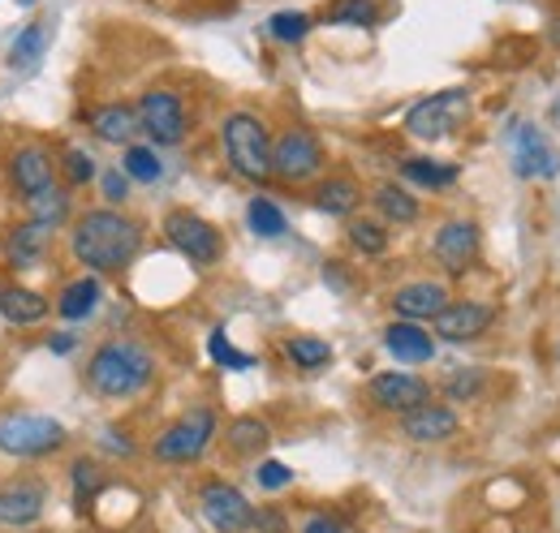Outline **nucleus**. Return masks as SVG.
Listing matches in <instances>:
<instances>
[{
    "mask_svg": "<svg viewBox=\"0 0 560 533\" xmlns=\"http://www.w3.org/2000/svg\"><path fill=\"white\" fill-rule=\"evenodd\" d=\"M324 22H332V26H375L380 22V4L375 0H332Z\"/></svg>",
    "mask_w": 560,
    "mask_h": 533,
    "instance_id": "f704fd0d",
    "label": "nucleus"
},
{
    "mask_svg": "<svg viewBox=\"0 0 560 533\" xmlns=\"http://www.w3.org/2000/svg\"><path fill=\"white\" fill-rule=\"evenodd\" d=\"M552 44H557V48H560V17H557V22H552Z\"/></svg>",
    "mask_w": 560,
    "mask_h": 533,
    "instance_id": "49530a36",
    "label": "nucleus"
},
{
    "mask_svg": "<svg viewBox=\"0 0 560 533\" xmlns=\"http://www.w3.org/2000/svg\"><path fill=\"white\" fill-rule=\"evenodd\" d=\"M142 250V224L126 215L121 206H91L73 220L70 228V254L91 275H113L139 259Z\"/></svg>",
    "mask_w": 560,
    "mask_h": 533,
    "instance_id": "f257e3e1",
    "label": "nucleus"
},
{
    "mask_svg": "<svg viewBox=\"0 0 560 533\" xmlns=\"http://www.w3.org/2000/svg\"><path fill=\"white\" fill-rule=\"evenodd\" d=\"M397 430H401V439H410V443H448V439L462 430V417H457L453 404L427 400V404H419V408L401 413Z\"/></svg>",
    "mask_w": 560,
    "mask_h": 533,
    "instance_id": "2eb2a0df",
    "label": "nucleus"
},
{
    "mask_svg": "<svg viewBox=\"0 0 560 533\" xmlns=\"http://www.w3.org/2000/svg\"><path fill=\"white\" fill-rule=\"evenodd\" d=\"M552 121H557V126H560V99H557V104H552Z\"/></svg>",
    "mask_w": 560,
    "mask_h": 533,
    "instance_id": "de8ad7c7",
    "label": "nucleus"
},
{
    "mask_svg": "<svg viewBox=\"0 0 560 533\" xmlns=\"http://www.w3.org/2000/svg\"><path fill=\"white\" fill-rule=\"evenodd\" d=\"M346 237H350L353 250L366 254V259H380V254L388 250V228H384L380 220H366V215H350Z\"/></svg>",
    "mask_w": 560,
    "mask_h": 533,
    "instance_id": "473e14b6",
    "label": "nucleus"
},
{
    "mask_svg": "<svg viewBox=\"0 0 560 533\" xmlns=\"http://www.w3.org/2000/svg\"><path fill=\"white\" fill-rule=\"evenodd\" d=\"M100 443H104V452H113V457H135L130 435H117V426H104V430H100Z\"/></svg>",
    "mask_w": 560,
    "mask_h": 533,
    "instance_id": "c03bdc74",
    "label": "nucleus"
},
{
    "mask_svg": "<svg viewBox=\"0 0 560 533\" xmlns=\"http://www.w3.org/2000/svg\"><path fill=\"white\" fill-rule=\"evenodd\" d=\"M448 306V288L440 280H410L393 293V310L397 319L406 323H422V319H435L440 310Z\"/></svg>",
    "mask_w": 560,
    "mask_h": 533,
    "instance_id": "6ab92c4d",
    "label": "nucleus"
},
{
    "mask_svg": "<svg viewBox=\"0 0 560 533\" xmlns=\"http://www.w3.org/2000/svg\"><path fill=\"white\" fill-rule=\"evenodd\" d=\"M246 224H250V233H255V237H268V241H277V237L289 233L284 211H280L272 199H264V194H255V199L246 202Z\"/></svg>",
    "mask_w": 560,
    "mask_h": 533,
    "instance_id": "7c9ffc66",
    "label": "nucleus"
},
{
    "mask_svg": "<svg viewBox=\"0 0 560 533\" xmlns=\"http://www.w3.org/2000/svg\"><path fill=\"white\" fill-rule=\"evenodd\" d=\"M70 430L57 417L44 413H0V457L13 461H48L57 452H66Z\"/></svg>",
    "mask_w": 560,
    "mask_h": 533,
    "instance_id": "20e7f679",
    "label": "nucleus"
},
{
    "mask_svg": "<svg viewBox=\"0 0 560 533\" xmlns=\"http://www.w3.org/2000/svg\"><path fill=\"white\" fill-rule=\"evenodd\" d=\"M250 530L289 533V521H284V512H277V508H255V525H250Z\"/></svg>",
    "mask_w": 560,
    "mask_h": 533,
    "instance_id": "37998d69",
    "label": "nucleus"
},
{
    "mask_svg": "<svg viewBox=\"0 0 560 533\" xmlns=\"http://www.w3.org/2000/svg\"><path fill=\"white\" fill-rule=\"evenodd\" d=\"M371 202H375V211H380V220H384V224H415V220H419V211H422L419 199H415L406 186H397V181L375 186Z\"/></svg>",
    "mask_w": 560,
    "mask_h": 533,
    "instance_id": "cd10ccee",
    "label": "nucleus"
},
{
    "mask_svg": "<svg viewBox=\"0 0 560 533\" xmlns=\"http://www.w3.org/2000/svg\"><path fill=\"white\" fill-rule=\"evenodd\" d=\"M61 173H66V186H73V190H82V186H91L100 177L95 155L86 146H61Z\"/></svg>",
    "mask_w": 560,
    "mask_h": 533,
    "instance_id": "c9c22d12",
    "label": "nucleus"
},
{
    "mask_svg": "<svg viewBox=\"0 0 560 533\" xmlns=\"http://www.w3.org/2000/svg\"><path fill=\"white\" fill-rule=\"evenodd\" d=\"M9 181H13V194H22V199H31L44 186H52L57 181L52 177V151L44 142L13 146V155H9Z\"/></svg>",
    "mask_w": 560,
    "mask_h": 533,
    "instance_id": "dca6fc26",
    "label": "nucleus"
},
{
    "mask_svg": "<svg viewBox=\"0 0 560 533\" xmlns=\"http://www.w3.org/2000/svg\"><path fill=\"white\" fill-rule=\"evenodd\" d=\"M435 335L448 340V344H466V340H479L495 323V310L483 301H448L435 319Z\"/></svg>",
    "mask_w": 560,
    "mask_h": 533,
    "instance_id": "f3484780",
    "label": "nucleus"
},
{
    "mask_svg": "<svg viewBox=\"0 0 560 533\" xmlns=\"http://www.w3.org/2000/svg\"><path fill=\"white\" fill-rule=\"evenodd\" d=\"M401 177L415 186V190H431V194H440V190H448V186H457V164H440V159H427V155H415V159H401Z\"/></svg>",
    "mask_w": 560,
    "mask_h": 533,
    "instance_id": "bb28decb",
    "label": "nucleus"
},
{
    "mask_svg": "<svg viewBox=\"0 0 560 533\" xmlns=\"http://www.w3.org/2000/svg\"><path fill=\"white\" fill-rule=\"evenodd\" d=\"M470 112V91L466 86H448V91H435L419 99L410 112H406V133L419 138V142H440L457 130Z\"/></svg>",
    "mask_w": 560,
    "mask_h": 533,
    "instance_id": "423d86ee",
    "label": "nucleus"
},
{
    "mask_svg": "<svg viewBox=\"0 0 560 533\" xmlns=\"http://www.w3.org/2000/svg\"><path fill=\"white\" fill-rule=\"evenodd\" d=\"M311 202H315V211H324V215L350 220L353 211H358V202H362V190H358L353 177H328V181H319V186L311 190Z\"/></svg>",
    "mask_w": 560,
    "mask_h": 533,
    "instance_id": "a878e982",
    "label": "nucleus"
},
{
    "mask_svg": "<svg viewBox=\"0 0 560 533\" xmlns=\"http://www.w3.org/2000/svg\"><path fill=\"white\" fill-rule=\"evenodd\" d=\"M86 126H91V133H95L100 142L130 146V142H135V133H139V117H135V108H130V104H100V108H91Z\"/></svg>",
    "mask_w": 560,
    "mask_h": 533,
    "instance_id": "b1692460",
    "label": "nucleus"
},
{
    "mask_svg": "<svg viewBox=\"0 0 560 533\" xmlns=\"http://www.w3.org/2000/svg\"><path fill=\"white\" fill-rule=\"evenodd\" d=\"M48 512V486L39 477H9L0 482V525L4 530H35Z\"/></svg>",
    "mask_w": 560,
    "mask_h": 533,
    "instance_id": "ddd939ff",
    "label": "nucleus"
},
{
    "mask_svg": "<svg viewBox=\"0 0 560 533\" xmlns=\"http://www.w3.org/2000/svg\"><path fill=\"white\" fill-rule=\"evenodd\" d=\"M509 151H513V173L522 181H552L560 173V155L552 138L530 126V121H513L509 126Z\"/></svg>",
    "mask_w": 560,
    "mask_h": 533,
    "instance_id": "9b49d317",
    "label": "nucleus"
},
{
    "mask_svg": "<svg viewBox=\"0 0 560 533\" xmlns=\"http://www.w3.org/2000/svg\"><path fill=\"white\" fill-rule=\"evenodd\" d=\"M100 301H104V284H100V275H78L70 280L66 288H61V297H57V315L66 319V323H86L95 310H100Z\"/></svg>",
    "mask_w": 560,
    "mask_h": 533,
    "instance_id": "5701e85b",
    "label": "nucleus"
},
{
    "mask_svg": "<svg viewBox=\"0 0 560 533\" xmlns=\"http://www.w3.org/2000/svg\"><path fill=\"white\" fill-rule=\"evenodd\" d=\"M26 211H31V220H35V224H44L48 233H57L61 224H70L73 220V199H70V190H66V186H57V181H52V186H44L39 194H31V199H26Z\"/></svg>",
    "mask_w": 560,
    "mask_h": 533,
    "instance_id": "393cba45",
    "label": "nucleus"
},
{
    "mask_svg": "<svg viewBox=\"0 0 560 533\" xmlns=\"http://www.w3.org/2000/svg\"><path fill=\"white\" fill-rule=\"evenodd\" d=\"M319 168H324V146L311 130L293 126L272 142V177H280V181L306 186L319 177Z\"/></svg>",
    "mask_w": 560,
    "mask_h": 533,
    "instance_id": "1a4fd4ad",
    "label": "nucleus"
},
{
    "mask_svg": "<svg viewBox=\"0 0 560 533\" xmlns=\"http://www.w3.org/2000/svg\"><path fill=\"white\" fill-rule=\"evenodd\" d=\"M121 173L139 186H155L164 177V159L155 155V146H142V142H130L126 155H121Z\"/></svg>",
    "mask_w": 560,
    "mask_h": 533,
    "instance_id": "2f4dec72",
    "label": "nucleus"
},
{
    "mask_svg": "<svg viewBox=\"0 0 560 533\" xmlns=\"http://www.w3.org/2000/svg\"><path fill=\"white\" fill-rule=\"evenodd\" d=\"M31 533H48V530H31Z\"/></svg>",
    "mask_w": 560,
    "mask_h": 533,
    "instance_id": "8fccbe9b",
    "label": "nucleus"
},
{
    "mask_svg": "<svg viewBox=\"0 0 560 533\" xmlns=\"http://www.w3.org/2000/svg\"><path fill=\"white\" fill-rule=\"evenodd\" d=\"M18 4H35V0H18Z\"/></svg>",
    "mask_w": 560,
    "mask_h": 533,
    "instance_id": "09e8293b",
    "label": "nucleus"
},
{
    "mask_svg": "<svg viewBox=\"0 0 560 533\" xmlns=\"http://www.w3.org/2000/svg\"><path fill=\"white\" fill-rule=\"evenodd\" d=\"M268 31H272V39H280V44H302L311 35V17L298 13V9H284V13L268 17Z\"/></svg>",
    "mask_w": 560,
    "mask_h": 533,
    "instance_id": "58836bf2",
    "label": "nucleus"
},
{
    "mask_svg": "<svg viewBox=\"0 0 560 533\" xmlns=\"http://www.w3.org/2000/svg\"><path fill=\"white\" fill-rule=\"evenodd\" d=\"M48 44H52V22L48 17H35L31 26H22L18 35H13V44H9V69L13 73H35V69L44 66V57H48Z\"/></svg>",
    "mask_w": 560,
    "mask_h": 533,
    "instance_id": "412c9836",
    "label": "nucleus"
},
{
    "mask_svg": "<svg viewBox=\"0 0 560 533\" xmlns=\"http://www.w3.org/2000/svg\"><path fill=\"white\" fill-rule=\"evenodd\" d=\"M155 379V353L135 335H108L86 357V383L104 400H135Z\"/></svg>",
    "mask_w": 560,
    "mask_h": 533,
    "instance_id": "f03ea898",
    "label": "nucleus"
},
{
    "mask_svg": "<svg viewBox=\"0 0 560 533\" xmlns=\"http://www.w3.org/2000/svg\"><path fill=\"white\" fill-rule=\"evenodd\" d=\"M135 117H139V130L155 142V146H177L186 130H190V112H186V99L168 86H151L135 104Z\"/></svg>",
    "mask_w": 560,
    "mask_h": 533,
    "instance_id": "6e6552de",
    "label": "nucleus"
},
{
    "mask_svg": "<svg viewBox=\"0 0 560 533\" xmlns=\"http://www.w3.org/2000/svg\"><path fill=\"white\" fill-rule=\"evenodd\" d=\"M130 177L121 173V168H108V173H100V194H104V202L108 206H121V202L130 199Z\"/></svg>",
    "mask_w": 560,
    "mask_h": 533,
    "instance_id": "ea45409f",
    "label": "nucleus"
},
{
    "mask_svg": "<svg viewBox=\"0 0 560 533\" xmlns=\"http://www.w3.org/2000/svg\"><path fill=\"white\" fill-rule=\"evenodd\" d=\"M483 388H488V375L483 370H453L444 383H440V392L448 400H457V404H466V400H479L483 396Z\"/></svg>",
    "mask_w": 560,
    "mask_h": 533,
    "instance_id": "e433bc0d",
    "label": "nucleus"
},
{
    "mask_svg": "<svg viewBox=\"0 0 560 533\" xmlns=\"http://www.w3.org/2000/svg\"><path fill=\"white\" fill-rule=\"evenodd\" d=\"M215 430H220L215 408L195 404L190 413H182V417L151 443V457H155V465H195V461L211 448Z\"/></svg>",
    "mask_w": 560,
    "mask_h": 533,
    "instance_id": "39448f33",
    "label": "nucleus"
},
{
    "mask_svg": "<svg viewBox=\"0 0 560 533\" xmlns=\"http://www.w3.org/2000/svg\"><path fill=\"white\" fill-rule=\"evenodd\" d=\"M208 353L220 370H250V366H255V357H250V353H242V348H233V344H229L224 328H215V332L208 335Z\"/></svg>",
    "mask_w": 560,
    "mask_h": 533,
    "instance_id": "4c0bfd02",
    "label": "nucleus"
},
{
    "mask_svg": "<svg viewBox=\"0 0 560 533\" xmlns=\"http://www.w3.org/2000/svg\"><path fill=\"white\" fill-rule=\"evenodd\" d=\"M52 315V301L31 284H0V319L9 328H35Z\"/></svg>",
    "mask_w": 560,
    "mask_h": 533,
    "instance_id": "aec40b11",
    "label": "nucleus"
},
{
    "mask_svg": "<svg viewBox=\"0 0 560 533\" xmlns=\"http://www.w3.org/2000/svg\"><path fill=\"white\" fill-rule=\"evenodd\" d=\"M48 348H52L57 357H66V353H73V348H78V335H73V332H52V335H48Z\"/></svg>",
    "mask_w": 560,
    "mask_h": 533,
    "instance_id": "a18cd8bd",
    "label": "nucleus"
},
{
    "mask_svg": "<svg viewBox=\"0 0 560 533\" xmlns=\"http://www.w3.org/2000/svg\"><path fill=\"white\" fill-rule=\"evenodd\" d=\"M255 482H259L264 490H284V486L293 482V469L284 465V461H259V465H255Z\"/></svg>",
    "mask_w": 560,
    "mask_h": 533,
    "instance_id": "a19ab883",
    "label": "nucleus"
},
{
    "mask_svg": "<svg viewBox=\"0 0 560 533\" xmlns=\"http://www.w3.org/2000/svg\"><path fill=\"white\" fill-rule=\"evenodd\" d=\"M284 362L293 370H324L332 366V344L319 335H289L284 340Z\"/></svg>",
    "mask_w": 560,
    "mask_h": 533,
    "instance_id": "c85d7f7f",
    "label": "nucleus"
},
{
    "mask_svg": "<svg viewBox=\"0 0 560 533\" xmlns=\"http://www.w3.org/2000/svg\"><path fill=\"white\" fill-rule=\"evenodd\" d=\"M366 400L375 408L401 417V413H410V408H419V404L431 400V383L419 379V375H410V370H384V375H375L366 383Z\"/></svg>",
    "mask_w": 560,
    "mask_h": 533,
    "instance_id": "4468645a",
    "label": "nucleus"
},
{
    "mask_svg": "<svg viewBox=\"0 0 560 533\" xmlns=\"http://www.w3.org/2000/svg\"><path fill=\"white\" fill-rule=\"evenodd\" d=\"M199 512L215 533H250L255 525V504L224 477H208L199 486Z\"/></svg>",
    "mask_w": 560,
    "mask_h": 533,
    "instance_id": "9d476101",
    "label": "nucleus"
},
{
    "mask_svg": "<svg viewBox=\"0 0 560 533\" xmlns=\"http://www.w3.org/2000/svg\"><path fill=\"white\" fill-rule=\"evenodd\" d=\"M268 439H272V430H268L264 417H237V422L224 430V443H229L233 457H259V452L268 448Z\"/></svg>",
    "mask_w": 560,
    "mask_h": 533,
    "instance_id": "c756f323",
    "label": "nucleus"
},
{
    "mask_svg": "<svg viewBox=\"0 0 560 533\" xmlns=\"http://www.w3.org/2000/svg\"><path fill=\"white\" fill-rule=\"evenodd\" d=\"M70 486H73V499L91 504V499H100L108 490V473H104V465L95 457H78L70 465Z\"/></svg>",
    "mask_w": 560,
    "mask_h": 533,
    "instance_id": "72a5a7b5",
    "label": "nucleus"
},
{
    "mask_svg": "<svg viewBox=\"0 0 560 533\" xmlns=\"http://www.w3.org/2000/svg\"><path fill=\"white\" fill-rule=\"evenodd\" d=\"M164 241H168L182 259H190L195 266H215L224 259V237H220V228L208 224L203 215L186 211V206H177V211L164 215Z\"/></svg>",
    "mask_w": 560,
    "mask_h": 533,
    "instance_id": "0eeeda50",
    "label": "nucleus"
},
{
    "mask_svg": "<svg viewBox=\"0 0 560 533\" xmlns=\"http://www.w3.org/2000/svg\"><path fill=\"white\" fill-rule=\"evenodd\" d=\"M220 146H224V159L237 177H246L250 186H268L272 181V138H268V126L237 108L220 121Z\"/></svg>",
    "mask_w": 560,
    "mask_h": 533,
    "instance_id": "7ed1b4c3",
    "label": "nucleus"
},
{
    "mask_svg": "<svg viewBox=\"0 0 560 533\" xmlns=\"http://www.w3.org/2000/svg\"><path fill=\"white\" fill-rule=\"evenodd\" d=\"M384 348L397 357V362H410V366H422L435 357V335L419 328V323H406V319H393L384 328Z\"/></svg>",
    "mask_w": 560,
    "mask_h": 533,
    "instance_id": "4be33fe9",
    "label": "nucleus"
},
{
    "mask_svg": "<svg viewBox=\"0 0 560 533\" xmlns=\"http://www.w3.org/2000/svg\"><path fill=\"white\" fill-rule=\"evenodd\" d=\"M302 533H350V530H346V521L332 517V512H311V517L302 521Z\"/></svg>",
    "mask_w": 560,
    "mask_h": 533,
    "instance_id": "79ce46f5",
    "label": "nucleus"
},
{
    "mask_svg": "<svg viewBox=\"0 0 560 533\" xmlns=\"http://www.w3.org/2000/svg\"><path fill=\"white\" fill-rule=\"evenodd\" d=\"M48 250H52V233H48L44 224L26 220V224H13V228H9L0 259L13 266V271H35V266H44Z\"/></svg>",
    "mask_w": 560,
    "mask_h": 533,
    "instance_id": "a211bd4d",
    "label": "nucleus"
},
{
    "mask_svg": "<svg viewBox=\"0 0 560 533\" xmlns=\"http://www.w3.org/2000/svg\"><path fill=\"white\" fill-rule=\"evenodd\" d=\"M479 250H483V237L475 220H444L431 237V259L444 275H466L479 263Z\"/></svg>",
    "mask_w": 560,
    "mask_h": 533,
    "instance_id": "f8f14e48",
    "label": "nucleus"
}]
</instances>
